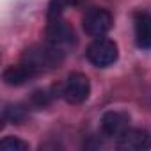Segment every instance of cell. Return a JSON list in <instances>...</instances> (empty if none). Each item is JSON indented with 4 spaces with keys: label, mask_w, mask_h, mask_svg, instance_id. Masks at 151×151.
Wrapping results in <instances>:
<instances>
[{
    "label": "cell",
    "mask_w": 151,
    "mask_h": 151,
    "mask_svg": "<svg viewBox=\"0 0 151 151\" xmlns=\"http://www.w3.org/2000/svg\"><path fill=\"white\" fill-rule=\"evenodd\" d=\"M64 57H66L64 50L55 48L50 43H45V45L29 46L23 52L22 60L30 64L37 73H45V71H52L55 68H60V64L64 62Z\"/></svg>",
    "instance_id": "6da1fadb"
},
{
    "label": "cell",
    "mask_w": 151,
    "mask_h": 151,
    "mask_svg": "<svg viewBox=\"0 0 151 151\" xmlns=\"http://www.w3.org/2000/svg\"><path fill=\"white\" fill-rule=\"evenodd\" d=\"M73 6H77V0H50L48 2V11H46V16L48 20H53V18H60V14L73 7Z\"/></svg>",
    "instance_id": "8fae6325"
},
{
    "label": "cell",
    "mask_w": 151,
    "mask_h": 151,
    "mask_svg": "<svg viewBox=\"0 0 151 151\" xmlns=\"http://www.w3.org/2000/svg\"><path fill=\"white\" fill-rule=\"evenodd\" d=\"M135 45L142 50L151 48V14L147 11H137L133 14Z\"/></svg>",
    "instance_id": "9c48e42d"
},
{
    "label": "cell",
    "mask_w": 151,
    "mask_h": 151,
    "mask_svg": "<svg viewBox=\"0 0 151 151\" xmlns=\"http://www.w3.org/2000/svg\"><path fill=\"white\" fill-rule=\"evenodd\" d=\"M116 146L121 151H147L151 149V133L142 128H128L116 140Z\"/></svg>",
    "instance_id": "52a82bcc"
},
{
    "label": "cell",
    "mask_w": 151,
    "mask_h": 151,
    "mask_svg": "<svg viewBox=\"0 0 151 151\" xmlns=\"http://www.w3.org/2000/svg\"><path fill=\"white\" fill-rule=\"evenodd\" d=\"M45 37L46 43H50L55 48H60L64 52H68L69 48H73L77 45V34L75 29L62 18H53L48 20L46 30H45Z\"/></svg>",
    "instance_id": "3957f363"
},
{
    "label": "cell",
    "mask_w": 151,
    "mask_h": 151,
    "mask_svg": "<svg viewBox=\"0 0 151 151\" xmlns=\"http://www.w3.org/2000/svg\"><path fill=\"white\" fill-rule=\"evenodd\" d=\"M86 57L96 68H109V66H112L117 60L119 48L109 37H103V36L101 37H94V41L86 50Z\"/></svg>",
    "instance_id": "7a4b0ae2"
},
{
    "label": "cell",
    "mask_w": 151,
    "mask_h": 151,
    "mask_svg": "<svg viewBox=\"0 0 151 151\" xmlns=\"http://www.w3.org/2000/svg\"><path fill=\"white\" fill-rule=\"evenodd\" d=\"M101 133L107 139H119L128 128H130V116L121 110H109L103 114L101 123H100Z\"/></svg>",
    "instance_id": "8992f818"
},
{
    "label": "cell",
    "mask_w": 151,
    "mask_h": 151,
    "mask_svg": "<svg viewBox=\"0 0 151 151\" xmlns=\"http://www.w3.org/2000/svg\"><path fill=\"white\" fill-rule=\"evenodd\" d=\"M53 98H55V94H52V91L39 89V91H34V94L30 96V105L36 109H45L53 101Z\"/></svg>",
    "instance_id": "4fadbf2b"
},
{
    "label": "cell",
    "mask_w": 151,
    "mask_h": 151,
    "mask_svg": "<svg viewBox=\"0 0 151 151\" xmlns=\"http://www.w3.org/2000/svg\"><path fill=\"white\" fill-rule=\"evenodd\" d=\"M91 94V82L84 73H71L62 86V98L69 105H80Z\"/></svg>",
    "instance_id": "277c9868"
},
{
    "label": "cell",
    "mask_w": 151,
    "mask_h": 151,
    "mask_svg": "<svg viewBox=\"0 0 151 151\" xmlns=\"http://www.w3.org/2000/svg\"><path fill=\"white\" fill-rule=\"evenodd\" d=\"M29 142L22 140L20 137H4L2 140H0V149L2 151H29Z\"/></svg>",
    "instance_id": "7c38bea8"
},
{
    "label": "cell",
    "mask_w": 151,
    "mask_h": 151,
    "mask_svg": "<svg viewBox=\"0 0 151 151\" xmlns=\"http://www.w3.org/2000/svg\"><path fill=\"white\" fill-rule=\"evenodd\" d=\"M29 117V110L20 105V103H11V105H6L4 107V112H2V119L6 123H11V124H23Z\"/></svg>",
    "instance_id": "30bf717a"
},
{
    "label": "cell",
    "mask_w": 151,
    "mask_h": 151,
    "mask_svg": "<svg viewBox=\"0 0 151 151\" xmlns=\"http://www.w3.org/2000/svg\"><path fill=\"white\" fill-rule=\"evenodd\" d=\"M37 71L27 64V62H20V64H13V66H7L2 73V80L6 86H11V87H18V86H23L27 82H30L32 78L37 77Z\"/></svg>",
    "instance_id": "ba28073f"
},
{
    "label": "cell",
    "mask_w": 151,
    "mask_h": 151,
    "mask_svg": "<svg viewBox=\"0 0 151 151\" xmlns=\"http://www.w3.org/2000/svg\"><path fill=\"white\" fill-rule=\"evenodd\" d=\"M114 18L107 9H91L82 18L84 32L91 37H101L112 29Z\"/></svg>",
    "instance_id": "5b68a950"
}]
</instances>
